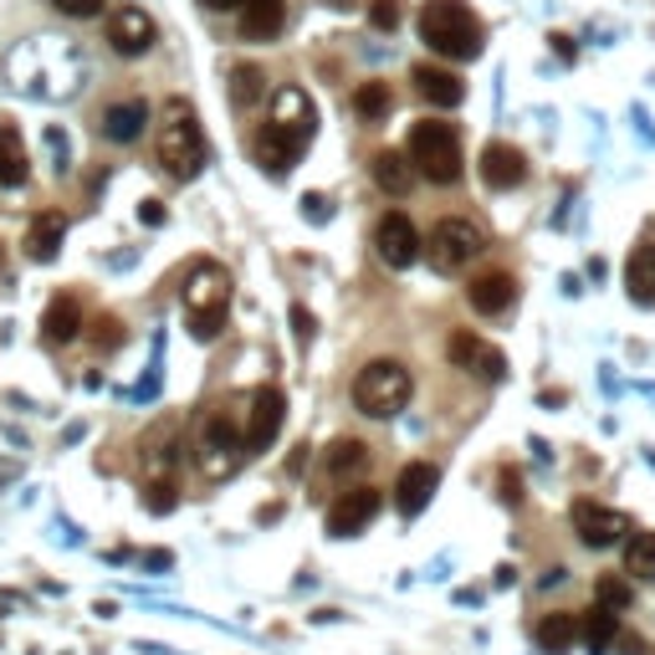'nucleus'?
Returning a JSON list of instances; mask_svg holds the SVG:
<instances>
[{"mask_svg": "<svg viewBox=\"0 0 655 655\" xmlns=\"http://www.w3.org/2000/svg\"><path fill=\"white\" fill-rule=\"evenodd\" d=\"M62 15H73V21H92V15H103L108 0H52Z\"/></svg>", "mask_w": 655, "mask_h": 655, "instance_id": "nucleus-34", "label": "nucleus"}, {"mask_svg": "<svg viewBox=\"0 0 655 655\" xmlns=\"http://www.w3.org/2000/svg\"><path fill=\"white\" fill-rule=\"evenodd\" d=\"M190 333L200 343H215L225 333V313H206V318H190Z\"/></svg>", "mask_w": 655, "mask_h": 655, "instance_id": "nucleus-35", "label": "nucleus"}, {"mask_svg": "<svg viewBox=\"0 0 655 655\" xmlns=\"http://www.w3.org/2000/svg\"><path fill=\"white\" fill-rule=\"evenodd\" d=\"M410 77H415V92L425 98V103L435 108H456L466 98L462 77L451 73V67H435V62H420V67H410Z\"/></svg>", "mask_w": 655, "mask_h": 655, "instance_id": "nucleus-18", "label": "nucleus"}, {"mask_svg": "<svg viewBox=\"0 0 655 655\" xmlns=\"http://www.w3.org/2000/svg\"><path fill=\"white\" fill-rule=\"evenodd\" d=\"M31 175V159H26V144H21V129L15 123H0V185H26Z\"/></svg>", "mask_w": 655, "mask_h": 655, "instance_id": "nucleus-25", "label": "nucleus"}, {"mask_svg": "<svg viewBox=\"0 0 655 655\" xmlns=\"http://www.w3.org/2000/svg\"><path fill=\"white\" fill-rule=\"evenodd\" d=\"M246 456V435H236V425L225 415H210L206 431H200V466L206 477H231Z\"/></svg>", "mask_w": 655, "mask_h": 655, "instance_id": "nucleus-6", "label": "nucleus"}, {"mask_svg": "<svg viewBox=\"0 0 655 655\" xmlns=\"http://www.w3.org/2000/svg\"><path fill=\"white\" fill-rule=\"evenodd\" d=\"M410 369H404L400 358H369L364 369L354 374V410L358 415H369V420H389V415H400L404 400H410Z\"/></svg>", "mask_w": 655, "mask_h": 655, "instance_id": "nucleus-2", "label": "nucleus"}, {"mask_svg": "<svg viewBox=\"0 0 655 655\" xmlns=\"http://www.w3.org/2000/svg\"><path fill=\"white\" fill-rule=\"evenodd\" d=\"M410 164L431 185H456L462 179V138H456V129L441 119L415 123L410 129Z\"/></svg>", "mask_w": 655, "mask_h": 655, "instance_id": "nucleus-4", "label": "nucleus"}, {"mask_svg": "<svg viewBox=\"0 0 655 655\" xmlns=\"http://www.w3.org/2000/svg\"><path fill=\"white\" fill-rule=\"evenodd\" d=\"M206 11H236V5H246V0H200Z\"/></svg>", "mask_w": 655, "mask_h": 655, "instance_id": "nucleus-43", "label": "nucleus"}, {"mask_svg": "<svg viewBox=\"0 0 655 655\" xmlns=\"http://www.w3.org/2000/svg\"><path fill=\"white\" fill-rule=\"evenodd\" d=\"M138 221H144V225H159V221H164V206H159V200H144V206H138Z\"/></svg>", "mask_w": 655, "mask_h": 655, "instance_id": "nucleus-42", "label": "nucleus"}, {"mask_svg": "<svg viewBox=\"0 0 655 655\" xmlns=\"http://www.w3.org/2000/svg\"><path fill=\"white\" fill-rule=\"evenodd\" d=\"M302 215H308L313 225H323L328 215H333V206H328L323 195H302Z\"/></svg>", "mask_w": 655, "mask_h": 655, "instance_id": "nucleus-39", "label": "nucleus"}, {"mask_svg": "<svg viewBox=\"0 0 655 655\" xmlns=\"http://www.w3.org/2000/svg\"><path fill=\"white\" fill-rule=\"evenodd\" d=\"M625 287L635 302H655V246H635V252H630Z\"/></svg>", "mask_w": 655, "mask_h": 655, "instance_id": "nucleus-28", "label": "nucleus"}, {"mask_svg": "<svg viewBox=\"0 0 655 655\" xmlns=\"http://www.w3.org/2000/svg\"><path fill=\"white\" fill-rule=\"evenodd\" d=\"M502 502H507V507H518V502H522V481H518V471H502Z\"/></svg>", "mask_w": 655, "mask_h": 655, "instance_id": "nucleus-40", "label": "nucleus"}, {"mask_svg": "<svg viewBox=\"0 0 655 655\" xmlns=\"http://www.w3.org/2000/svg\"><path fill=\"white\" fill-rule=\"evenodd\" d=\"M333 5H338V11H348V5H354V0H333Z\"/></svg>", "mask_w": 655, "mask_h": 655, "instance_id": "nucleus-45", "label": "nucleus"}, {"mask_svg": "<svg viewBox=\"0 0 655 655\" xmlns=\"http://www.w3.org/2000/svg\"><path fill=\"white\" fill-rule=\"evenodd\" d=\"M374 185H379L385 195H395V200H400V195H410V185H415V164L404 159V154L385 149L379 159H374Z\"/></svg>", "mask_w": 655, "mask_h": 655, "instance_id": "nucleus-26", "label": "nucleus"}, {"mask_svg": "<svg viewBox=\"0 0 655 655\" xmlns=\"http://www.w3.org/2000/svg\"><path fill=\"white\" fill-rule=\"evenodd\" d=\"M487 252V231L477 221H466V215H446V221H435L431 231V262L441 271H456L466 262H477Z\"/></svg>", "mask_w": 655, "mask_h": 655, "instance_id": "nucleus-5", "label": "nucleus"}, {"mask_svg": "<svg viewBox=\"0 0 655 655\" xmlns=\"http://www.w3.org/2000/svg\"><path fill=\"white\" fill-rule=\"evenodd\" d=\"M625 574H630V579L655 584V533L625 537Z\"/></svg>", "mask_w": 655, "mask_h": 655, "instance_id": "nucleus-29", "label": "nucleus"}, {"mask_svg": "<svg viewBox=\"0 0 655 655\" xmlns=\"http://www.w3.org/2000/svg\"><path fill=\"white\" fill-rule=\"evenodd\" d=\"M231 98L236 103H256L262 98V67H236L231 73Z\"/></svg>", "mask_w": 655, "mask_h": 655, "instance_id": "nucleus-33", "label": "nucleus"}, {"mask_svg": "<svg viewBox=\"0 0 655 655\" xmlns=\"http://www.w3.org/2000/svg\"><path fill=\"white\" fill-rule=\"evenodd\" d=\"M374 252H379V262L395 267V271L410 267L420 256V231L410 225V215H400V210L379 215V225H374Z\"/></svg>", "mask_w": 655, "mask_h": 655, "instance_id": "nucleus-10", "label": "nucleus"}, {"mask_svg": "<svg viewBox=\"0 0 655 655\" xmlns=\"http://www.w3.org/2000/svg\"><path fill=\"white\" fill-rule=\"evenodd\" d=\"M62 236H67V221H62L57 210L36 215V221H31V231H26V256H31V262H57Z\"/></svg>", "mask_w": 655, "mask_h": 655, "instance_id": "nucleus-23", "label": "nucleus"}, {"mask_svg": "<svg viewBox=\"0 0 655 655\" xmlns=\"http://www.w3.org/2000/svg\"><path fill=\"white\" fill-rule=\"evenodd\" d=\"M282 415H287V395L277 385H262L252 395V415H246V456L267 451L282 431Z\"/></svg>", "mask_w": 655, "mask_h": 655, "instance_id": "nucleus-11", "label": "nucleus"}, {"mask_svg": "<svg viewBox=\"0 0 655 655\" xmlns=\"http://www.w3.org/2000/svg\"><path fill=\"white\" fill-rule=\"evenodd\" d=\"M579 641L589 645V655H604V651H614V641H620V620H614L610 610H584L579 614Z\"/></svg>", "mask_w": 655, "mask_h": 655, "instance_id": "nucleus-27", "label": "nucleus"}, {"mask_svg": "<svg viewBox=\"0 0 655 655\" xmlns=\"http://www.w3.org/2000/svg\"><path fill=\"white\" fill-rule=\"evenodd\" d=\"M144 123H149V103H144V98H123V103H113L103 113V134L113 138V144H134V138L144 134Z\"/></svg>", "mask_w": 655, "mask_h": 655, "instance_id": "nucleus-21", "label": "nucleus"}, {"mask_svg": "<svg viewBox=\"0 0 655 655\" xmlns=\"http://www.w3.org/2000/svg\"><path fill=\"white\" fill-rule=\"evenodd\" d=\"M77 333H82V308H77V298H52L42 313V338L46 343H73Z\"/></svg>", "mask_w": 655, "mask_h": 655, "instance_id": "nucleus-22", "label": "nucleus"}, {"mask_svg": "<svg viewBox=\"0 0 655 655\" xmlns=\"http://www.w3.org/2000/svg\"><path fill=\"white\" fill-rule=\"evenodd\" d=\"M420 42L435 57L451 62H477L481 57V21L471 15L466 0H425L420 5Z\"/></svg>", "mask_w": 655, "mask_h": 655, "instance_id": "nucleus-1", "label": "nucleus"}, {"mask_svg": "<svg viewBox=\"0 0 655 655\" xmlns=\"http://www.w3.org/2000/svg\"><path fill=\"white\" fill-rule=\"evenodd\" d=\"M292 323H298V338L302 343L313 338V313H308V308H292Z\"/></svg>", "mask_w": 655, "mask_h": 655, "instance_id": "nucleus-41", "label": "nucleus"}, {"mask_svg": "<svg viewBox=\"0 0 655 655\" xmlns=\"http://www.w3.org/2000/svg\"><path fill=\"white\" fill-rule=\"evenodd\" d=\"M435 487H441V471H435L431 462H410L400 471V481H395V507H400L404 518H420V512L431 507Z\"/></svg>", "mask_w": 655, "mask_h": 655, "instance_id": "nucleus-16", "label": "nucleus"}, {"mask_svg": "<svg viewBox=\"0 0 655 655\" xmlns=\"http://www.w3.org/2000/svg\"><path fill=\"white\" fill-rule=\"evenodd\" d=\"M379 507H385V497H379L374 487L338 491V497H333V507H328V533H333V537H358L374 518H379Z\"/></svg>", "mask_w": 655, "mask_h": 655, "instance_id": "nucleus-8", "label": "nucleus"}, {"mask_svg": "<svg viewBox=\"0 0 655 655\" xmlns=\"http://www.w3.org/2000/svg\"><path fill=\"white\" fill-rule=\"evenodd\" d=\"M271 123L287 129V134H298V138H313L318 113H313V103H308V92H302V88H282V92H277V98H271Z\"/></svg>", "mask_w": 655, "mask_h": 655, "instance_id": "nucleus-19", "label": "nucleus"}, {"mask_svg": "<svg viewBox=\"0 0 655 655\" xmlns=\"http://www.w3.org/2000/svg\"><path fill=\"white\" fill-rule=\"evenodd\" d=\"M154 42H159V26H154L149 11H138V5L108 11V46H113L119 57H144Z\"/></svg>", "mask_w": 655, "mask_h": 655, "instance_id": "nucleus-9", "label": "nucleus"}, {"mask_svg": "<svg viewBox=\"0 0 655 655\" xmlns=\"http://www.w3.org/2000/svg\"><path fill=\"white\" fill-rule=\"evenodd\" d=\"M595 599H599V610H630V599H635V589H630V579H620V574H604V579L595 584Z\"/></svg>", "mask_w": 655, "mask_h": 655, "instance_id": "nucleus-32", "label": "nucleus"}, {"mask_svg": "<svg viewBox=\"0 0 655 655\" xmlns=\"http://www.w3.org/2000/svg\"><path fill=\"white\" fill-rule=\"evenodd\" d=\"M159 164L175 179H195L206 169V134L195 123V108L185 98L164 103V123H159Z\"/></svg>", "mask_w": 655, "mask_h": 655, "instance_id": "nucleus-3", "label": "nucleus"}, {"mask_svg": "<svg viewBox=\"0 0 655 655\" xmlns=\"http://www.w3.org/2000/svg\"><path fill=\"white\" fill-rule=\"evenodd\" d=\"M446 358L456 364V369H471L477 379H491V385L507 374V354H502V348L481 343L477 333H466V328H456V333L446 338Z\"/></svg>", "mask_w": 655, "mask_h": 655, "instance_id": "nucleus-12", "label": "nucleus"}, {"mask_svg": "<svg viewBox=\"0 0 655 655\" xmlns=\"http://www.w3.org/2000/svg\"><path fill=\"white\" fill-rule=\"evenodd\" d=\"M369 21H374L379 31H395V26H400V0H374V5H369Z\"/></svg>", "mask_w": 655, "mask_h": 655, "instance_id": "nucleus-37", "label": "nucleus"}, {"mask_svg": "<svg viewBox=\"0 0 655 655\" xmlns=\"http://www.w3.org/2000/svg\"><path fill=\"white\" fill-rule=\"evenodd\" d=\"M533 641H537V651L543 655H564V651H574V641H579V614H543L537 620V630H533Z\"/></svg>", "mask_w": 655, "mask_h": 655, "instance_id": "nucleus-24", "label": "nucleus"}, {"mask_svg": "<svg viewBox=\"0 0 655 655\" xmlns=\"http://www.w3.org/2000/svg\"><path fill=\"white\" fill-rule=\"evenodd\" d=\"M287 21V5L282 0H246L241 5V36L246 42H271Z\"/></svg>", "mask_w": 655, "mask_h": 655, "instance_id": "nucleus-20", "label": "nucleus"}, {"mask_svg": "<svg viewBox=\"0 0 655 655\" xmlns=\"http://www.w3.org/2000/svg\"><path fill=\"white\" fill-rule=\"evenodd\" d=\"M231 308V271L215 267V262H195L190 277H185V313L206 318V313H225Z\"/></svg>", "mask_w": 655, "mask_h": 655, "instance_id": "nucleus-7", "label": "nucleus"}, {"mask_svg": "<svg viewBox=\"0 0 655 655\" xmlns=\"http://www.w3.org/2000/svg\"><path fill=\"white\" fill-rule=\"evenodd\" d=\"M522 179H528V159H522L518 144H487V149H481V185H487L491 195L518 190Z\"/></svg>", "mask_w": 655, "mask_h": 655, "instance_id": "nucleus-15", "label": "nucleus"}, {"mask_svg": "<svg viewBox=\"0 0 655 655\" xmlns=\"http://www.w3.org/2000/svg\"><path fill=\"white\" fill-rule=\"evenodd\" d=\"M389 108H395V92H389L385 82H364V88L354 92V113H358V119L374 123V119H385Z\"/></svg>", "mask_w": 655, "mask_h": 655, "instance_id": "nucleus-30", "label": "nucleus"}, {"mask_svg": "<svg viewBox=\"0 0 655 655\" xmlns=\"http://www.w3.org/2000/svg\"><path fill=\"white\" fill-rule=\"evenodd\" d=\"M512 298H518V277H512V271H477L471 287H466V302H471L481 318L507 313Z\"/></svg>", "mask_w": 655, "mask_h": 655, "instance_id": "nucleus-17", "label": "nucleus"}, {"mask_svg": "<svg viewBox=\"0 0 655 655\" xmlns=\"http://www.w3.org/2000/svg\"><path fill=\"white\" fill-rule=\"evenodd\" d=\"M175 481H154L149 487V497H144V507H149V512H175Z\"/></svg>", "mask_w": 655, "mask_h": 655, "instance_id": "nucleus-36", "label": "nucleus"}, {"mask_svg": "<svg viewBox=\"0 0 655 655\" xmlns=\"http://www.w3.org/2000/svg\"><path fill=\"white\" fill-rule=\"evenodd\" d=\"M574 533L589 543V548H614L620 537L630 533V522L614 512V507L599 502H574Z\"/></svg>", "mask_w": 655, "mask_h": 655, "instance_id": "nucleus-14", "label": "nucleus"}, {"mask_svg": "<svg viewBox=\"0 0 655 655\" xmlns=\"http://www.w3.org/2000/svg\"><path fill=\"white\" fill-rule=\"evenodd\" d=\"M92 343H98V348H119L123 343L119 318H98V323H92Z\"/></svg>", "mask_w": 655, "mask_h": 655, "instance_id": "nucleus-38", "label": "nucleus"}, {"mask_svg": "<svg viewBox=\"0 0 655 655\" xmlns=\"http://www.w3.org/2000/svg\"><path fill=\"white\" fill-rule=\"evenodd\" d=\"M302 149H308V138L287 134V129H277V123H262L256 138H252V154H256V164H262L267 175H287V169L302 159Z\"/></svg>", "mask_w": 655, "mask_h": 655, "instance_id": "nucleus-13", "label": "nucleus"}, {"mask_svg": "<svg viewBox=\"0 0 655 655\" xmlns=\"http://www.w3.org/2000/svg\"><path fill=\"white\" fill-rule=\"evenodd\" d=\"M144 564H149V568H169L175 558H169V553H144Z\"/></svg>", "mask_w": 655, "mask_h": 655, "instance_id": "nucleus-44", "label": "nucleus"}, {"mask_svg": "<svg viewBox=\"0 0 655 655\" xmlns=\"http://www.w3.org/2000/svg\"><path fill=\"white\" fill-rule=\"evenodd\" d=\"M358 466H369V446L354 441V435L333 441V451H328V471H358Z\"/></svg>", "mask_w": 655, "mask_h": 655, "instance_id": "nucleus-31", "label": "nucleus"}]
</instances>
